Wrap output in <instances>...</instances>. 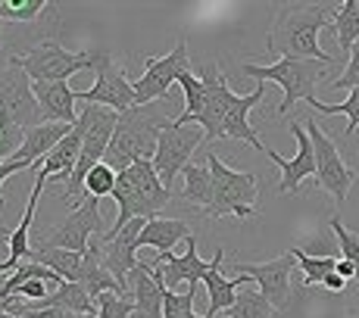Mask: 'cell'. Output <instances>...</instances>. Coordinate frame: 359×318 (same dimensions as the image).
Wrapping results in <instances>:
<instances>
[{"instance_id":"obj_1","label":"cell","mask_w":359,"mask_h":318,"mask_svg":"<svg viewBox=\"0 0 359 318\" xmlns=\"http://www.w3.org/2000/svg\"><path fill=\"white\" fill-rule=\"evenodd\" d=\"M337 4H285L275 16V25L269 32V50L281 60H316V63L334 66V57H328L319 47V32L328 29L337 13Z\"/></svg>"},{"instance_id":"obj_2","label":"cell","mask_w":359,"mask_h":318,"mask_svg":"<svg viewBox=\"0 0 359 318\" xmlns=\"http://www.w3.org/2000/svg\"><path fill=\"white\" fill-rule=\"evenodd\" d=\"M44 113L38 106L32 78L16 66L0 69V163L16 156L22 147L25 131L41 125Z\"/></svg>"},{"instance_id":"obj_3","label":"cell","mask_w":359,"mask_h":318,"mask_svg":"<svg viewBox=\"0 0 359 318\" xmlns=\"http://www.w3.org/2000/svg\"><path fill=\"white\" fill-rule=\"evenodd\" d=\"M172 197L175 193L169 188H163L160 175L154 169V159H141L131 169L119 172V181H116V191H113L119 212H116V225L109 228V234L122 231L135 219H147V222L156 219L172 203Z\"/></svg>"},{"instance_id":"obj_4","label":"cell","mask_w":359,"mask_h":318,"mask_svg":"<svg viewBox=\"0 0 359 318\" xmlns=\"http://www.w3.org/2000/svg\"><path fill=\"white\" fill-rule=\"evenodd\" d=\"M169 125L172 119H165L163 113L150 106H131L126 113H119V125H116V134L109 141L103 163L116 172H126L141 159H154L163 128Z\"/></svg>"},{"instance_id":"obj_5","label":"cell","mask_w":359,"mask_h":318,"mask_svg":"<svg viewBox=\"0 0 359 318\" xmlns=\"http://www.w3.org/2000/svg\"><path fill=\"white\" fill-rule=\"evenodd\" d=\"M109 47H88V50H66L57 41H41L29 50L10 57V66L22 69L32 78V85L41 81H69V75L79 72H94L100 66L103 53Z\"/></svg>"},{"instance_id":"obj_6","label":"cell","mask_w":359,"mask_h":318,"mask_svg":"<svg viewBox=\"0 0 359 318\" xmlns=\"http://www.w3.org/2000/svg\"><path fill=\"white\" fill-rule=\"evenodd\" d=\"M206 165L212 172V206L206 212V219H225V216H234V219H253L257 212V172H238V169H229L216 153L206 156Z\"/></svg>"},{"instance_id":"obj_7","label":"cell","mask_w":359,"mask_h":318,"mask_svg":"<svg viewBox=\"0 0 359 318\" xmlns=\"http://www.w3.org/2000/svg\"><path fill=\"white\" fill-rule=\"evenodd\" d=\"M325 69H328V63H316V60H278V63H272V66L244 63L241 72H244L247 78L262 81V85H266V81L281 85L285 100H281V106H278V116H285L297 100H313L316 97L313 88H316V81L325 75Z\"/></svg>"},{"instance_id":"obj_8","label":"cell","mask_w":359,"mask_h":318,"mask_svg":"<svg viewBox=\"0 0 359 318\" xmlns=\"http://www.w3.org/2000/svg\"><path fill=\"white\" fill-rule=\"evenodd\" d=\"M300 122H303V128H306L309 141H313V147H316V184H319L322 191H328L331 197H334V203H344V200L350 197L353 181H356V169H350V165L344 163L337 144L325 134V128H322L319 122L309 119V116Z\"/></svg>"},{"instance_id":"obj_9","label":"cell","mask_w":359,"mask_h":318,"mask_svg":"<svg viewBox=\"0 0 359 318\" xmlns=\"http://www.w3.org/2000/svg\"><path fill=\"white\" fill-rule=\"evenodd\" d=\"M200 144H206L200 125H178V122L172 119V125L163 128L156 153H154V169H156V175H160L163 188L172 191L175 178L191 165V156H194V150Z\"/></svg>"},{"instance_id":"obj_10","label":"cell","mask_w":359,"mask_h":318,"mask_svg":"<svg viewBox=\"0 0 359 318\" xmlns=\"http://www.w3.org/2000/svg\"><path fill=\"white\" fill-rule=\"evenodd\" d=\"M184 72H191L188 63V41H178L165 57H147L144 60V75L135 85V97H137V106H150V103L163 100L169 94V88L182 78Z\"/></svg>"},{"instance_id":"obj_11","label":"cell","mask_w":359,"mask_h":318,"mask_svg":"<svg viewBox=\"0 0 359 318\" xmlns=\"http://www.w3.org/2000/svg\"><path fill=\"white\" fill-rule=\"evenodd\" d=\"M100 197H94V193H85V200H81L79 206H75L72 212L66 216L63 225H57L50 234H47L41 244L44 247H53V250H69V253H88V247H91V234L94 237H103L100 231Z\"/></svg>"},{"instance_id":"obj_12","label":"cell","mask_w":359,"mask_h":318,"mask_svg":"<svg viewBox=\"0 0 359 318\" xmlns=\"http://www.w3.org/2000/svg\"><path fill=\"white\" fill-rule=\"evenodd\" d=\"M94 72H97V81H94V88H88V91H75L79 100L94 103V106L116 109V113H126V109L137 106L135 85L126 78V69L113 60V50L103 53L100 66L94 69Z\"/></svg>"},{"instance_id":"obj_13","label":"cell","mask_w":359,"mask_h":318,"mask_svg":"<svg viewBox=\"0 0 359 318\" xmlns=\"http://www.w3.org/2000/svg\"><path fill=\"white\" fill-rule=\"evenodd\" d=\"M294 253H281L278 259L269 262H238L234 272L247 275L250 281L259 284V293L275 306V312H285L291 306V278H294Z\"/></svg>"},{"instance_id":"obj_14","label":"cell","mask_w":359,"mask_h":318,"mask_svg":"<svg viewBox=\"0 0 359 318\" xmlns=\"http://www.w3.org/2000/svg\"><path fill=\"white\" fill-rule=\"evenodd\" d=\"M200 81H203V88H206V106H203V116H200L197 125L203 128L206 144H212L222 137L225 116H229L231 103L238 100V94L229 88V78H225L222 69L216 63H206L200 69Z\"/></svg>"},{"instance_id":"obj_15","label":"cell","mask_w":359,"mask_h":318,"mask_svg":"<svg viewBox=\"0 0 359 318\" xmlns=\"http://www.w3.org/2000/svg\"><path fill=\"white\" fill-rule=\"evenodd\" d=\"M144 225H147V219H135L131 225H126L122 231L116 234H103L100 244H103V262H107V268L113 272V278L119 281L122 287V296L128 293V275L137 268V250H141V231Z\"/></svg>"},{"instance_id":"obj_16","label":"cell","mask_w":359,"mask_h":318,"mask_svg":"<svg viewBox=\"0 0 359 318\" xmlns=\"http://www.w3.org/2000/svg\"><path fill=\"white\" fill-rule=\"evenodd\" d=\"M287 131H291L294 141H297L294 159H285L281 153H275V150H266V156L281 169L278 193H300V184L306 181V178H316V147H313V141H309V134H306V128H303L300 119L287 122Z\"/></svg>"},{"instance_id":"obj_17","label":"cell","mask_w":359,"mask_h":318,"mask_svg":"<svg viewBox=\"0 0 359 318\" xmlns=\"http://www.w3.org/2000/svg\"><path fill=\"white\" fill-rule=\"evenodd\" d=\"M184 256H175V253H156V262L154 268H160L163 281L169 290H175L178 284H188V287H197L200 281H203V275L210 272L212 259L203 262L197 253V237H188L184 240Z\"/></svg>"},{"instance_id":"obj_18","label":"cell","mask_w":359,"mask_h":318,"mask_svg":"<svg viewBox=\"0 0 359 318\" xmlns=\"http://www.w3.org/2000/svg\"><path fill=\"white\" fill-rule=\"evenodd\" d=\"M81 141H85V119L79 116V122L72 125L69 137H63V141L41 159L32 172L41 178H47V181H66L69 184L72 181L75 165H79V156H81Z\"/></svg>"},{"instance_id":"obj_19","label":"cell","mask_w":359,"mask_h":318,"mask_svg":"<svg viewBox=\"0 0 359 318\" xmlns=\"http://www.w3.org/2000/svg\"><path fill=\"white\" fill-rule=\"evenodd\" d=\"M128 287L135 296V318H163V293H165V281L160 275V268L137 262V268L128 275Z\"/></svg>"},{"instance_id":"obj_20","label":"cell","mask_w":359,"mask_h":318,"mask_svg":"<svg viewBox=\"0 0 359 318\" xmlns=\"http://www.w3.org/2000/svg\"><path fill=\"white\" fill-rule=\"evenodd\" d=\"M222 259H225V250L219 247L216 256H212L210 272L203 275L206 296H210V309H206V318H219V315L229 312V309L234 306V300H238V287L250 281L247 275H234V278H225V275H222Z\"/></svg>"},{"instance_id":"obj_21","label":"cell","mask_w":359,"mask_h":318,"mask_svg":"<svg viewBox=\"0 0 359 318\" xmlns=\"http://www.w3.org/2000/svg\"><path fill=\"white\" fill-rule=\"evenodd\" d=\"M262 97H266V85H262V81H259L257 88H253V94H244V97L238 94V100L231 103L229 116H225L222 137H231V141H244V144H250L253 150L266 153L269 147H262V141L257 137V131H253V125H250V109L259 106Z\"/></svg>"},{"instance_id":"obj_22","label":"cell","mask_w":359,"mask_h":318,"mask_svg":"<svg viewBox=\"0 0 359 318\" xmlns=\"http://www.w3.org/2000/svg\"><path fill=\"white\" fill-rule=\"evenodd\" d=\"M69 131H72V125H63V122H41V125L25 131L22 147H19L16 156H10V159H19V163L32 172L41 159H44L60 141H63V137H69Z\"/></svg>"},{"instance_id":"obj_23","label":"cell","mask_w":359,"mask_h":318,"mask_svg":"<svg viewBox=\"0 0 359 318\" xmlns=\"http://www.w3.org/2000/svg\"><path fill=\"white\" fill-rule=\"evenodd\" d=\"M34 97H38V106L47 122H63V125L79 122V116H75L79 97L69 88V81H41V85H34Z\"/></svg>"},{"instance_id":"obj_24","label":"cell","mask_w":359,"mask_h":318,"mask_svg":"<svg viewBox=\"0 0 359 318\" xmlns=\"http://www.w3.org/2000/svg\"><path fill=\"white\" fill-rule=\"evenodd\" d=\"M44 184H47V178H41V175H34V188H32V197H29V206H25V216H22V222H19L16 231L6 237V247H10V256H6L4 262H0V272H16L19 265H22L25 259H29V253H32V244H29V231H32V222H34V209H38V197L44 193Z\"/></svg>"},{"instance_id":"obj_25","label":"cell","mask_w":359,"mask_h":318,"mask_svg":"<svg viewBox=\"0 0 359 318\" xmlns=\"http://www.w3.org/2000/svg\"><path fill=\"white\" fill-rule=\"evenodd\" d=\"M75 284L85 287L94 300L103 296V293H119L122 296L119 281L113 278V272H109L107 262H103V244L100 240L88 247V253L81 256V272H79V281H75Z\"/></svg>"},{"instance_id":"obj_26","label":"cell","mask_w":359,"mask_h":318,"mask_svg":"<svg viewBox=\"0 0 359 318\" xmlns=\"http://www.w3.org/2000/svg\"><path fill=\"white\" fill-rule=\"evenodd\" d=\"M188 237H194V231H191V225L184 222V219L156 216V219H150V222L144 225L141 240H137V244L154 247L156 253H172V247L182 244V240H188Z\"/></svg>"},{"instance_id":"obj_27","label":"cell","mask_w":359,"mask_h":318,"mask_svg":"<svg viewBox=\"0 0 359 318\" xmlns=\"http://www.w3.org/2000/svg\"><path fill=\"white\" fill-rule=\"evenodd\" d=\"M81 256L85 253H69V250H53V247H32L29 259L32 262H41L44 268H50V272H57L60 278L66 281V284H75L79 281V272H81Z\"/></svg>"},{"instance_id":"obj_28","label":"cell","mask_w":359,"mask_h":318,"mask_svg":"<svg viewBox=\"0 0 359 318\" xmlns=\"http://www.w3.org/2000/svg\"><path fill=\"white\" fill-rule=\"evenodd\" d=\"M182 175H184L182 200H184V203H191V206H197V209L206 216V212H210V206H212V172H210V165L191 163Z\"/></svg>"},{"instance_id":"obj_29","label":"cell","mask_w":359,"mask_h":318,"mask_svg":"<svg viewBox=\"0 0 359 318\" xmlns=\"http://www.w3.org/2000/svg\"><path fill=\"white\" fill-rule=\"evenodd\" d=\"M178 85H182L184 91V113L178 116V125H197L200 116H203V106H206V88L203 81H200V75L194 72H184L182 78H178Z\"/></svg>"},{"instance_id":"obj_30","label":"cell","mask_w":359,"mask_h":318,"mask_svg":"<svg viewBox=\"0 0 359 318\" xmlns=\"http://www.w3.org/2000/svg\"><path fill=\"white\" fill-rule=\"evenodd\" d=\"M331 29L337 34V44L341 50H353V44H359V0H344L341 10L334 13V22Z\"/></svg>"},{"instance_id":"obj_31","label":"cell","mask_w":359,"mask_h":318,"mask_svg":"<svg viewBox=\"0 0 359 318\" xmlns=\"http://www.w3.org/2000/svg\"><path fill=\"white\" fill-rule=\"evenodd\" d=\"M294 259L300 262V272H303V287H313V284H322L331 272L337 268V259L334 256H309L306 250L300 247H291Z\"/></svg>"},{"instance_id":"obj_32","label":"cell","mask_w":359,"mask_h":318,"mask_svg":"<svg viewBox=\"0 0 359 318\" xmlns=\"http://www.w3.org/2000/svg\"><path fill=\"white\" fill-rule=\"evenodd\" d=\"M306 103L316 109V113L347 116V131H344V134H347V137L356 134V128H359V88H356V91H350V97H347V100H341V103H322L319 97H313V100H306Z\"/></svg>"},{"instance_id":"obj_33","label":"cell","mask_w":359,"mask_h":318,"mask_svg":"<svg viewBox=\"0 0 359 318\" xmlns=\"http://www.w3.org/2000/svg\"><path fill=\"white\" fill-rule=\"evenodd\" d=\"M225 315L229 318H275V306L259 290H244V293H238L234 306Z\"/></svg>"},{"instance_id":"obj_34","label":"cell","mask_w":359,"mask_h":318,"mask_svg":"<svg viewBox=\"0 0 359 318\" xmlns=\"http://www.w3.org/2000/svg\"><path fill=\"white\" fill-rule=\"evenodd\" d=\"M50 10L47 0H0V22H34L41 13Z\"/></svg>"},{"instance_id":"obj_35","label":"cell","mask_w":359,"mask_h":318,"mask_svg":"<svg viewBox=\"0 0 359 318\" xmlns=\"http://www.w3.org/2000/svg\"><path fill=\"white\" fill-rule=\"evenodd\" d=\"M116 181H119V172L109 169L107 163H100V165H94L91 175L85 178V193H94V197H100V200L103 197H113Z\"/></svg>"},{"instance_id":"obj_36","label":"cell","mask_w":359,"mask_h":318,"mask_svg":"<svg viewBox=\"0 0 359 318\" xmlns=\"http://www.w3.org/2000/svg\"><path fill=\"white\" fill-rule=\"evenodd\" d=\"M328 225H331V231H334V237H337V247H341V259H347L350 265L356 268V281H359V237L344 228L341 216H331Z\"/></svg>"},{"instance_id":"obj_37","label":"cell","mask_w":359,"mask_h":318,"mask_svg":"<svg viewBox=\"0 0 359 318\" xmlns=\"http://www.w3.org/2000/svg\"><path fill=\"white\" fill-rule=\"evenodd\" d=\"M194 296L197 287H188L184 293H175V290L165 287L163 293V318H188L194 312Z\"/></svg>"},{"instance_id":"obj_38","label":"cell","mask_w":359,"mask_h":318,"mask_svg":"<svg viewBox=\"0 0 359 318\" xmlns=\"http://www.w3.org/2000/svg\"><path fill=\"white\" fill-rule=\"evenodd\" d=\"M97 318H135V303L119 293L97 296Z\"/></svg>"},{"instance_id":"obj_39","label":"cell","mask_w":359,"mask_h":318,"mask_svg":"<svg viewBox=\"0 0 359 318\" xmlns=\"http://www.w3.org/2000/svg\"><path fill=\"white\" fill-rule=\"evenodd\" d=\"M331 88H334V91H356V88H359V44H353L347 69H344L341 78L331 81Z\"/></svg>"},{"instance_id":"obj_40","label":"cell","mask_w":359,"mask_h":318,"mask_svg":"<svg viewBox=\"0 0 359 318\" xmlns=\"http://www.w3.org/2000/svg\"><path fill=\"white\" fill-rule=\"evenodd\" d=\"M322 284H325V287L331 290V293H341V290H344V287H347V278H341V275H337V272H331V275H328V278H325V281H322Z\"/></svg>"},{"instance_id":"obj_41","label":"cell","mask_w":359,"mask_h":318,"mask_svg":"<svg viewBox=\"0 0 359 318\" xmlns=\"http://www.w3.org/2000/svg\"><path fill=\"white\" fill-rule=\"evenodd\" d=\"M334 272L341 275V278H347V281H350V278H356V268L350 265L347 259H337V268H334Z\"/></svg>"},{"instance_id":"obj_42","label":"cell","mask_w":359,"mask_h":318,"mask_svg":"<svg viewBox=\"0 0 359 318\" xmlns=\"http://www.w3.org/2000/svg\"><path fill=\"white\" fill-rule=\"evenodd\" d=\"M6 278H10V275H6V272H0V290H4V284H6Z\"/></svg>"},{"instance_id":"obj_43","label":"cell","mask_w":359,"mask_h":318,"mask_svg":"<svg viewBox=\"0 0 359 318\" xmlns=\"http://www.w3.org/2000/svg\"><path fill=\"white\" fill-rule=\"evenodd\" d=\"M188 318H206V315H197V312H191ZM219 318H229V315H219Z\"/></svg>"},{"instance_id":"obj_44","label":"cell","mask_w":359,"mask_h":318,"mask_svg":"<svg viewBox=\"0 0 359 318\" xmlns=\"http://www.w3.org/2000/svg\"><path fill=\"white\" fill-rule=\"evenodd\" d=\"M4 206H6V200H4V197H0V209H4Z\"/></svg>"},{"instance_id":"obj_45","label":"cell","mask_w":359,"mask_h":318,"mask_svg":"<svg viewBox=\"0 0 359 318\" xmlns=\"http://www.w3.org/2000/svg\"><path fill=\"white\" fill-rule=\"evenodd\" d=\"M0 25H4V22H0ZM0 44H4V38H0Z\"/></svg>"}]
</instances>
